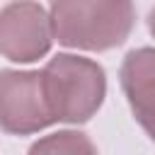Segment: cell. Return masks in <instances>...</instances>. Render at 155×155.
I'll return each instance as SVG.
<instances>
[{"mask_svg": "<svg viewBox=\"0 0 155 155\" xmlns=\"http://www.w3.org/2000/svg\"><path fill=\"white\" fill-rule=\"evenodd\" d=\"M41 87L53 119L85 121L102 102L104 73L85 58L56 56L41 73Z\"/></svg>", "mask_w": 155, "mask_h": 155, "instance_id": "6da1fadb", "label": "cell"}, {"mask_svg": "<svg viewBox=\"0 0 155 155\" xmlns=\"http://www.w3.org/2000/svg\"><path fill=\"white\" fill-rule=\"evenodd\" d=\"M53 31L65 46L107 48L121 44L131 29V5H90V2H58L51 7Z\"/></svg>", "mask_w": 155, "mask_h": 155, "instance_id": "7a4b0ae2", "label": "cell"}, {"mask_svg": "<svg viewBox=\"0 0 155 155\" xmlns=\"http://www.w3.org/2000/svg\"><path fill=\"white\" fill-rule=\"evenodd\" d=\"M56 121L48 111L41 73H0V126L12 133H29Z\"/></svg>", "mask_w": 155, "mask_h": 155, "instance_id": "3957f363", "label": "cell"}, {"mask_svg": "<svg viewBox=\"0 0 155 155\" xmlns=\"http://www.w3.org/2000/svg\"><path fill=\"white\" fill-rule=\"evenodd\" d=\"M48 48L44 10L36 5H10L0 15V51L12 61H34Z\"/></svg>", "mask_w": 155, "mask_h": 155, "instance_id": "277c9868", "label": "cell"}, {"mask_svg": "<svg viewBox=\"0 0 155 155\" xmlns=\"http://www.w3.org/2000/svg\"><path fill=\"white\" fill-rule=\"evenodd\" d=\"M121 85L136 119L155 138V48L131 51L121 68Z\"/></svg>", "mask_w": 155, "mask_h": 155, "instance_id": "5b68a950", "label": "cell"}, {"mask_svg": "<svg viewBox=\"0 0 155 155\" xmlns=\"http://www.w3.org/2000/svg\"><path fill=\"white\" fill-rule=\"evenodd\" d=\"M29 155H94V150L82 133H56L36 143Z\"/></svg>", "mask_w": 155, "mask_h": 155, "instance_id": "8992f818", "label": "cell"}, {"mask_svg": "<svg viewBox=\"0 0 155 155\" xmlns=\"http://www.w3.org/2000/svg\"><path fill=\"white\" fill-rule=\"evenodd\" d=\"M150 29H153V31H155V10H153V12H150Z\"/></svg>", "mask_w": 155, "mask_h": 155, "instance_id": "52a82bcc", "label": "cell"}]
</instances>
